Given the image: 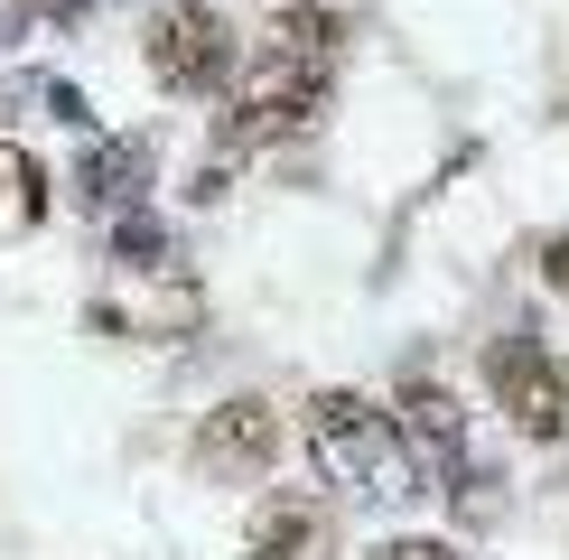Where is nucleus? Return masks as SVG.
<instances>
[{
  "label": "nucleus",
  "mask_w": 569,
  "mask_h": 560,
  "mask_svg": "<svg viewBox=\"0 0 569 560\" xmlns=\"http://www.w3.org/2000/svg\"><path fill=\"white\" fill-rule=\"evenodd\" d=\"M243 560H337V513L318 496H262L243 532Z\"/></svg>",
  "instance_id": "7"
},
{
  "label": "nucleus",
  "mask_w": 569,
  "mask_h": 560,
  "mask_svg": "<svg viewBox=\"0 0 569 560\" xmlns=\"http://www.w3.org/2000/svg\"><path fill=\"white\" fill-rule=\"evenodd\" d=\"M541 280L569 299V233H551V243H541Z\"/></svg>",
  "instance_id": "14"
},
{
  "label": "nucleus",
  "mask_w": 569,
  "mask_h": 560,
  "mask_svg": "<svg viewBox=\"0 0 569 560\" xmlns=\"http://www.w3.org/2000/svg\"><path fill=\"white\" fill-rule=\"evenodd\" d=\"M308 458H318L327 486H346V496H401V439H392V411L365 402V392L327 383L308 392Z\"/></svg>",
  "instance_id": "1"
},
{
  "label": "nucleus",
  "mask_w": 569,
  "mask_h": 560,
  "mask_svg": "<svg viewBox=\"0 0 569 560\" xmlns=\"http://www.w3.org/2000/svg\"><path fill=\"white\" fill-rule=\"evenodd\" d=\"M38 93H47V112H57V122H76V131L93 122V112H84V93H76V84H66V76H47Z\"/></svg>",
  "instance_id": "13"
},
{
  "label": "nucleus",
  "mask_w": 569,
  "mask_h": 560,
  "mask_svg": "<svg viewBox=\"0 0 569 560\" xmlns=\"http://www.w3.org/2000/svg\"><path fill=\"white\" fill-rule=\"evenodd\" d=\"M486 383H495V402L513 411L523 439H560L569 430V373H560L551 346H532V327H513V337L486 346Z\"/></svg>",
  "instance_id": "5"
},
{
  "label": "nucleus",
  "mask_w": 569,
  "mask_h": 560,
  "mask_svg": "<svg viewBox=\"0 0 569 560\" xmlns=\"http://www.w3.org/2000/svg\"><path fill=\"white\" fill-rule=\"evenodd\" d=\"M365 560H458L448 542H430V532H392V542H373Z\"/></svg>",
  "instance_id": "12"
},
{
  "label": "nucleus",
  "mask_w": 569,
  "mask_h": 560,
  "mask_svg": "<svg viewBox=\"0 0 569 560\" xmlns=\"http://www.w3.org/2000/svg\"><path fill=\"white\" fill-rule=\"evenodd\" d=\"M392 439H401V467H420L430 486H458L467 496V411L439 373H401L392 392Z\"/></svg>",
  "instance_id": "4"
},
{
  "label": "nucleus",
  "mask_w": 569,
  "mask_h": 560,
  "mask_svg": "<svg viewBox=\"0 0 569 560\" xmlns=\"http://www.w3.org/2000/svg\"><path fill=\"white\" fill-rule=\"evenodd\" d=\"M262 47H290V57L337 66V57H346V19H337V10H318V0H290V10H271Z\"/></svg>",
  "instance_id": "9"
},
{
  "label": "nucleus",
  "mask_w": 569,
  "mask_h": 560,
  "mask_svg": "<svg viewBox=\"0 0 569 560\" xmlns=\"http://www.w3.org/2000/svg\"><path fill=\"white\" fill-rule=\"evenodd\" d=\"M206 467V477H262V467L280 458V402H262V392H233V402H216L197 420V449H187Z\"/></svg>",
  "instance_id": "6"
},
{
  "label": "nucleus",
  "mask_w": 569,
  "mask_h": 560,
  "mask_svg": "<svg viewBox=\"0 0 569 560\" xmlns=\"http://www.w3.org/2000/svg\"><path fill=\"white\" fill-rule=\"evenodd\" d=\"M47 216V169L19 140H0V233H19V224H38Z\"/></svg>",
  "instance_id": "10"
},
{
  "label": "nucleus",
  "mask_w": 569,
  "mask_h": 560,
  "mask_svg": "<svg viewBox=\"0 0 569 560\" xmlns=\"http://www.w3.org/2000/svg\"><path fill=\"white\" fill-rule=\"evenodd\" d=\"M327 84H337V66L290 57V47H252V66L233 76V103H224V150H271V140L318 131Z\"/></svg>",
  "instance_id": "2"
},
{
  "label": "nucleus",
  "mask_w": 569,
  "mask_h": 560,
  "mask_svg": "<svg viewBox=\"0 0 569 560\" xmlns=\"http://www.w3.org/2000/svg\"><path fill=\"white\" fill-rule=\"evenodd\" d=\"M112 252H122L131 271H169V233H159V216H112Z\"/></svg>",
  "instance_id": "11"
},
{
  "label": "nucleus",
  "mask_w": 569,
  "mask_h": 560,
  "mask_svg": "<svg viewBox=\"0 0 569 560\" xmlns=\"http://www.w3.org/2000/svg\"><path fill=\"white\" fill-rule=\"evenodd\" d=\"M29 10H38V19H76L84 0H29Z\"/></svg>",
  "instance_id": "16"
},
{
  "label": "nucleus",
  "mask_w": 569,
  "mask_h": 560,
  "mask_svg": "<svg viewBox=\"0 0 569 560\" xmlns=\"http://www.w3.org/2000/svg\"><path fill=\"white\" fill-rule=\"evenodd\" d=\"M140 187H150V140H93V150L76 159V197L93 206V216H131Z\"/></svg>",
  "instance_id": "8"
},
{
  "label": "nucleus",
  "mask_w": 569,
  "mask_h": 560,
  "mask_svg": "<svg viewBox=\"0 0 569 560\" xmlns=\"http://www.w3.org/2000/svg\"><path fill=\"white\" fill-rule=\"evenodd\" d=\"M140 57L169 93H216L233 84V29L216 0H159L150 29H140Z\"/></svg>",
  "instance_id": "3"
},
{
  "label": "nucleus",
  "mask_w": 569,
  "mask_h": 560,
  "mask_svg": "<svg viewBox=\"0 0 569 560\" xmlns=\"http://www.w3.org/2000/svg\"><path fill=\"white\" fill-rule=\"evenodd\" d=\"M38 29V10H29V0H0V38H29Z\"/></svg>",
  "instance_id": "15"
}]
</instances>
